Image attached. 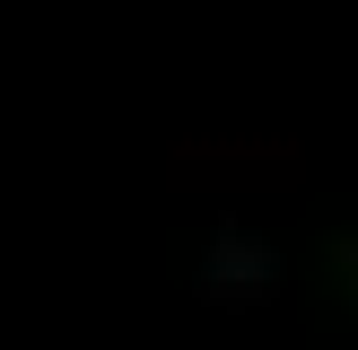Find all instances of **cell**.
<instances>
[{
    "instance_id": "obj_2",
    "label": "cell",
    "mask_w": 358,
    "mask_h": 350,
    "mask_svg": "<svg viewBox=\"0 0 358 350\" xmlns=\"http://www.w3.org/2000/svg\"><path fill=\"white\" fill-rule=\"evenodd\" d=\"M192 289H201V307H262V298L280 289V254L262 237H245V227H219Z\"/></svg>"
},
{
    "instance_id": "obj_1",
    "label": "cell",
    "mask_w": 358,
    "mask_h": 350,
    "mask_svg": "<svg viewBox=\"0 0 358 350\" xmlns=\"http://www.w3.org/2000/svg\"><path fill=\"white\" fill-rule=\"evenodd\" d=\"M306 158L289 149V140H184L175 149V184H201V192H227V184H271V192H289V184H306Z\"/></svg>"
},
{
    "instance_id": "obj_3",
    "label": "cell",
    "mask_w": 358,
    "mask_h": 350,
    "mask_svg": "<svg viewBox=\"0 0 358 350\" xmlns=\"http://www.w3.org/2000/svg\"><path fill=\"white\" fill-rule=\"evenodd\" d=\"M332 262H341V280H350V307H358V237H341V245H332Z\"/></svg>"
}]
</instances>
